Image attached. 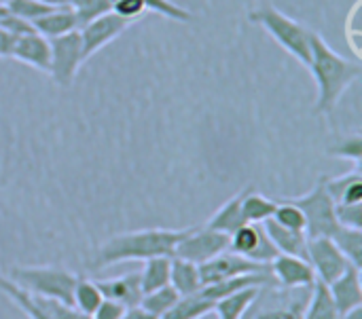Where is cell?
<instances>
[{
  "instance_id": "23",
  "label": "cell",
  "mask_w": 362,
  "mask_h": 319,
  "mask_svg": "<svg viewBox=\"0 0 362 319\" xmlns=\"http://www.w3.org/2000/svg\"><path fill=\"white\" fill-rule=\"evenodd\" d=\"M212 311H214V303L197 292L193 296H180L170 311H165L157 319H202Z\"/></svg>"
},
{
  "instance_id": "35",
  "label": "cell",
  "mask_w": 362,
  "mask_h": 319,
  "mask_svg": "<svg viewBox=\"0 0 362 319\" xmlns=\"http://www.w3.org/2000/svg\"><path fill=\"white\" fill-rule=\"evenodd\" d=\"M0 28H2V30H6L8 34H13L15 38H21V36H25V34L36 32V30H34V25H32L30 21H25V19H21V17H17V15L8 13L6 8H4V13L0 15Z\"/></svg>"
},
{
  "instance_id": "7",
  "label": "cell",
  "mask_w": 362,
  "mask_h": 319,
  "mask_svg": "<svg viewBox=\"0 0 362 319\" xmlns=\"http://www.w3.org/2000/svg\"><path fill=\"white\" fill-rule=\"evenodd\" d=\"M0 292L8 301H13L30 319H91L89 315L76 311L74 307H68L57 301H49V299L30 294V292L17 288L4 275H0Z\"/></svg>"
},
{
  "instance_id": "39",
  "label": "cell",
  "mask_w": 362,
  "mask_h": 319,
  "mask_svg": "<svg viewBox=\"0 0 362 319\" xmlns=\"http://www.w3.org/2000/svg\"><path fill=\"white\" fill-rule=\"evenodd\" d=\"M125 311H127V307H123L121 303L104 299L102 305L98 307V311L91 315V319H121L125 315Z\"/></svg>"
},
{
  "instance_id": "9",
  "label": "cell",
  "mask_w": 362,
  "mask_h": 319,
  "mask_svg": "<svg viewBox=\"0 0 362 319\" xmlns=\"http://www.w3.org/2000/svg\"><path fill=\"white\" fill-rule=\"evenodd\" d=\"M308 263L316 282L325 286L333 284L352 267L331 237H308Z\"/></svg>"
},
{
  "instance_id": "8",
  "label": "cell",
  "mask_w": 362,
  "mask_h": 319,
  "mask_svg": "<svg viewBox=\"0 0 362 319\" xmlns=\"http://www.w3.org/2000/svg\"><path fill=\"white\" fill-rule=\"evenodd\" d=\"M229 250V235L208 227H189L187 235L178 241L172 258H182L193 265H204Z\"/></svg>"
},
{
  "instance_id": "15",
  "label": "cell",
  "mask_w": 362,
  "mask_h": 319,
  "mask_svg": "<svg viewBox=\"0 0 362 319\" xmlns=\"http://www.w3.org/2000/svg\"><path fill=\"white\" fill-rule=\"evenodd\" d=\"M95 284H98L104 299L117 301L127 309L138 307L142 296H144L142 286H140V271H134V273H127L121 277H112V279H102Z\"/></svg>"
},
{
  "instance_id": "12",
  "label": "cell",
  "mask_w": 362,
  "mask_h": 319,
  "mask_svg": "<svg viewBox=\"0 0 362 319\" xmlns=\"http://www.w3.org/2000/svg\"><path fill=\"white\" fill-rule=\"evenodd\" d=\"M132 25V21L119 17L117 13L108 11L100 17H95L93 21H89L87 25H83L78 30L81 34V42H83V55L85 61L95 55L98 51H102L106 44H110L112 40H117L127 28Z\"/></svg>"
},
{
  "instance_id": "41",
  "label": "cell",
  "mask_w": 362,
  "mask_h": 319,
  "mask_svg": "<svg viewBox=\"0 0 362 319\" xmlns=\"http://www.w3.org/2000/svg\"><path fill=\"white\" fill-rule=\"evenodd\" d=\"M121 319H157L155 315H151V313H146L140 305L138 307H132V309H127L125 311V315Z\"/></svg>"
},
{
  "instance_id": "38",
  "label": "cell",
  "mask_w": 362,
  "mask_h": 319,
  "mask_svg": "<svg viewBox=\"0 0 362 319\" xmlns=\"http://www.w3.org/2000/svg\"><path fill=\"white\" fill-rule=\"evenodd\" d=\"M110 11L117 13L119 17L132 21V23H134L136 19H140V17L146 13L142 0H115V2L110 4Z\"/></svg>"
},
{
  "instance_id": "33",
  "label": "cell",
  "mask_w": 362,
  "mask_h": 319,
  "mask_svg": "<svg viewBox=\"0 0 362 319\" xmlns=\"http://www.w3.org/2000/svg\"><path fill=\"white\" fill-rule=\"evenodd\" d=\"M115 0H110L112 4ZM144 8L146 11H153V13H159L168 19H174V21H191L193 19V13L172 0H142Z\"/></svg>"
},
{
  "instance_id": "19",
  "label": "cell",
  "mask_w": 362,
  "mask_h": 319,
  "mask_svg": "<svg viewBox=\"0 0 362 319\" xmlns=\"http://www.w3.org/2000/svg\"><path fill=\"white\" fill-rule=\"evenodd\" d=\"M250 188H252V186H246L244 191H240L238 195H233L229 201H225L204 227H208V229H212V231H218V233H225V235H231V233H235L240 227L248 224L246 218H244V214H242V201H244V197H246V193H248Z\"/></svg>"
},
{
  "instance_id": "24",
  "label": "cell",
  "mask_w": 362,
  "mask_h": 319,
  "mask_svg": "<svg viewBox=\"0 0 362 319\" xmlns=\"http://www.w3.org/2000/svg\"><path fill=\"white\" fill-rule=\"evenodd\" d=\"M170 267L172 258H151L144 260V269L140 271V286L142 292H155L165 286H170Z\"/></svg>"
},
{
  "instance_id": "10",
  "label": "cell",
  "mask_w": 362,
  "mask_h": 319,
  "mask_svg": "<svg viewBox=\"0 0 362 319\" xmlns=\"http://www.w3.org/2000/svg\"><path fill=\"white\" fill-rule=\"evenodd\" d=\"M229 252L240 254L259 265H272L280 254L267 237L263 224H244L229 235Z\"/></svg>"
},
{
  "instance_id": "43",
  "label": "cell",
  "mask_w": 362,
  "mask_h": 319,
  "mask_svg": "<svg viewBox=\"0 0 362 319\" xmlns=\"http://www.w3.org/2000/svg\"><path fill=\"white\" fill-rule=\"evenodd\" d=\"M38 2H42V4H47V6H53V8H57V6H68V0H38Z\"/></svg>"
},
{
  "instance_id": "17",
  "label": "cell",
  "mask_w": 362,
  "mask_h": 319,
  "mask_svg": "<svg viewBox=\"0 0 362 319\" xmlns=\"http://www.w3.org/2000/svg\"><path fill=\"white\" fill-rule=\"evenodd\" d=\"M276 286V279L272 277V273H250V275H240V277H231L212 286L202 288V296H206L208 301L216 303L225 296H231L235 292H242L246 288H272Z\"/></svg>"
},
{
  "instance_id": "37",
  "label": "cell",
  "mask_w": 362,
  "mask_h": 319,
  "mask_svg": "<svg viewBox=\"0 0 362 319\" xmlns=\"http://www.w3.org/2000/svg\"><path fill=\"white\" fill-rule=\"evenodd\" d=\"M335 216H337L339 227H346V229H362V203L335 205Z\"/></svg>"
},
{
  "instance_id": "29",
  "label": "cell",
  "mask_w": 362,
  "mask_h": 319,
  "mask_svg": "<svg viewBox=\"0 0 362 319\" xmlns=\"http://www.w3.org/2000/svg\"><path fill=\"white\" fill-rule=\"evenodd\" d=\"M68 6L74 11L76 23H78V30H81L83 25H87L95 17L108 13L110 11V0H68Z\"/></svg>"
},
{
  "instance_id": "42",
  "label": "cell",
  "mask_w": 362,
  "mask_h": 319,
  "mask_svg": "<svg viewBox=\"0 0 362 319\" xmlns=\"http://www.w3.org/2000/svg\"><path fill=\"white\" fill-rule=\"evenodd\" d=\"M339 319H362V307H356V309H352V311L339 315Z\"/></svg>"
},
{
  "instance_id": "40",
  "label": "cell",
  "mask_w": 362,
  "mask_h": 319,
  "mask_svg": "<svg viewBox=\"0 0 362 319\" xmlns=\"http://www.w3.org/2000/svg\"><path fill=\"white\" fill-rule=\"evenodd\" d=\"M15 42H17V38L0 28V59H13Z\"/></svg>"
},
{
  "instance_id": "30",
  "label": "cell",
  "mask_w": 362,
  "mask_h": 319,
  "mask_svg": "<svg viewBox=\"0 0 362 319\" xmlns=\"http://www.w3.org/2000/svg\"><path fill=\"white\" fill-rule=\"evenodd\" d=\"M327 152L331 157H339V159H346V161H352L356 167H361L362 161V136L361 133H352V136H346L341 140H337L333 146L327 148Z\"/></svg>"
},
{
  "instance_id": "2",
  "label": "cell",
  "mask_w": 362,
  "mask_h": 319,
  "mask_svg": "<svg viewBox=\"0 0 362 319\" xmlns=\"http://www.w3.org/2000/svg\"><path fill=\"white\" fill-rule=\"evenodd\" d=\"M189 229H142L115 235L106 239L91 263L93 269H106L129 260H151V258H172L178 241Z\"/></svg>"
},
{
  "instance_id": "14",
  "label": "cell",
  "mask_w": 362,
  "mask_h": 319,
  "mask_svg": "<svg viewBox=\"0 0 362 319\" xmlns=\"http://www.w3.org/2000/svg\"><path fill=\"white\" fill-rule=\"evenodd\" d=\"M331 301L337 309L339 315L362 307V284H361V269L350 267L341 277H337L333 284L327 286Z\"/></svg>"
},
{
  "instance_id": "34",
  "label": "cell",
  "mask_w": 362,
  "mask_h": 319,
  "mask_svg": "<svg viewBox=\"0 0 362 319\" xmlns=\"http://www.w3.org/2000/svg\"><path fill=\"white\" fill-rule=\"evenodd\" d=\"M361 178H362L361 167H354L352 171H348V174H344V176H337V178H329V176H325V186H327V193L331 195L333 203L337 205V203L344 199L346 191H348L354 182H361Z\"/></svg>"
},
{
  "instance_id": "22",
  "label": "cell",
  "mask_w": 362,
  "mask_h": 319,
  "mask_svg": "<svg viewBox=\"0 0 362 319\" xmlns=\"http://www.w3.org/2000/svg\"><path fill=\"white\" fill-rule=\"evenodd\" d=\"M263 294V288H246L242 292H235L231 296H225L214 303V311L218 319H244L248 309L259 301Z\"/></svg>"
},
{
  "instance_id": "5",
  "label": "cell",
  "mask_w": 362,
  "mask_h": 319,
  "mask_svg": "<svg viewBox=\"0 0 362 319\" xmlns=\"http://www.w3.org/2000/svg\"><path fill=\"white\" fill-rule=\"evenodd\" d=\"M305 216V235L308 237H333L341 227L335 216V203L325 186V176L318 178L316 186L303 197H288Z\"/></svg>"
},
{
  "instance_id": "4",
  "label": "cell",
  "mask_w": 362,
  "mask_h": 319,
  "mask_svg": "<svg viewBox=\"0 0 362 319\" xmlns=\"http://www.w3.org/2000/svg\"><path fill=\"white\" fill-rule=\"evenodd\" d=\"M4 277L30 294L42 296L49 301H57L68 307H72V294H74V286L78 282V275H74L62 267H51V265L13 267L8 271V275H4Z\"/></svg>"
},
{
  "instance_id": "18",
  "label": "cell",
  "mask_w": 362,
  "mask_h": 319,
  "mask_svg": "<svg viewBox=\"0 0 362 319\" xmlns=\"http://www.w3.org/2000/svg\"><path fill=\"white\" fill-rule=\"evenodd\" d=\"M263 229L267 233V237L272 239V243L276 246V250L280 254L286 256H299L308 260V235L303 231H291L280 227L276 220H265Z\"/></svg>"
},
{
  "instance_id": "44",
  "label": "cell",
  "mask_w": 362,
  "mask_h": 319,
  "mask_svg": "<svg viewBox=\"0 0 362 319\" xmlns=\"http://www.w3.org/2000/svg\"><path fill=\"white\" fill-rule=\"evenodd\" d=\"M6 2H8V0H0V8H2V6H6Z\"/></svg>"
},
{
  "instance_id": "20",
  "label": "cell",
  "mask_w": 362,
  "mask_h": 319,
  "mask_svg": "<svg viewBox=\"0 0 362 319\" xmlns=\"http://www.w3.org/2000/svg\"><path fill=\"white\" fill-rule=\"evenodd\" d=\"M32 25L45 38H57V36H64L68 32L78 30L76 15H74V11L70 6H57L51 13L38 17Z\"/></svg>"
},
{
  "instance_id": "32",
  "label": "cell",
  "mask_w": 362,
  "mask_h": 319,
  "mask_svg": "<svg viewBox=\"0 0 362 319\" xmlns=\"http://www.w3.org/2000/svg\"><path fill=\"white\" fill-rule=\"evenodd\" d=\"M4 8L8 13L21 17L25 21H30V23H34L38 17H42V15H47V13L53 11V6H47V4H42L38 0H8Z\"/></svg>"
},
{
  "instance_id": "28",
  "label": "cell",
  "mask_w": 362,
  "mask_h": 319,
  "mask_svg": "<svg viewBox=\"0 0 362 319\" xmlns=\"http://www.w3.org/2000/svg\"><path fill=\"white\" fill-rule=\"evenodd\" d=\"M178 299H180L178 292H176L172 286H165V288H161V290H155V292L144 294L142 301H140V307H142L146 313L159 318V315H163L165 311H170V309L178 303Z\"/></svg>"
},
{
  "instance_id": "1",
  "label": "cell",
  "mask_w": 362,
  "mask_h": 319,
  "mask_svg": "<svg viewBox=\"0 0 362 319\" xmlns=\"http://www.w3.org/2000/svg\"><path fill=\"white\" fill-rule=\"evenodd\" d=\"M310 72L318 87V97L314 104L316 114H331L337 104L341 102L344 93L358 80L362 74V66L358 59H348L339 55L329 42L316 32L310 30Z\"/></svg>"
},
{
  "instance_id": "25",
  "label": "cell",
  "mask_w": 362,
  "mask_h": 319,
  "mask_svg": "<svg viewBox=\"0 0 362 319\" xmlns=\"http://www.w3.org/2000/svg\"><path fill=\"white\" fill-rule=\"evenodd\" d=\"M276 207H278V201H274L261 193H255L252 188L246 193V197L242 201V214L248 224H263L265 220L274 218Z\"/></svg>"
},
{
  "instance_id": "3",
  "label": "cell",
  "mask_w": 362,
  "mask_h": 319,
  "mask_svg": "<svg viewBox=\"0 0 362 319\" xmlns=\"http://www.w3.org/2000/svg\"><path fill=\"white\" fill-rule=\"evenodd\" d=\"M248 21L255 25H261L286 53H291L299 64L305 68L310 66L312 59V49H310V28L303 25L301 21L288 17L280 8L272 4H261L248 13Z\"/></svg>"
},
{
  "instance_id": "13",
  "label": "cell",
  "mask_w": 362,
  "mask_h": 319,
  "mask_svg": "<svg viewBox=\"0 0 362 319\" xmlns=\"http://www.w3.org/2000/svg\"><path fill=\"white\" fill-rule=\"evenodd\" d=\"M269 271L276 279V286L284 290H312L316 284V275L310 263L299 256L278 254L276 260L269 265Z\"/></svg>"
},
{
  "instance_id": "16",
  "label": "cell",
  "mask_w": 362,
  "mask_h": 319,
  "mask_svg": "<svg viewBox=\"0 0 362 319\" xmlns=\"http://www.w3.org/2000/svg\"><path fill=\"white\" fill-rule=\"evenodd\" d=\"M13 59L32 66L45 74H49L51 68V44L49 38L40 36L38 32L25 34L21 38H17L15 42V51H13Z\"/></svg>"
},
{
  "instance_id": "21",
  "label": "cell",
  "mask_w": 362,
  "mask_h": 319,
  "mask_svg": "<svg viewBox=\"0 0 362 319\" xmlns=\"http://www.w3.org/2000/svg\"><path fill=\"white\" fill-rule=\"evenodd\" d=\"M170 286L178 292V296H193V294L202 292L199 267L189 260H182V258H172Z\"/></svg>"
},
{
  "instance_id": "36",
  "label": "cell",
  "mask_w": 362,
  "mask_h": 319,
  "mask_svg": "<svg viewBox=\"0 0 362 319\" xmlns=\"http://www.w3.org/2000/svg\"><path fill=\"white\" fill-rule=\"evenodd\" d=\"M310 296L301 303H291L286 307H280V309H267V311H261L255 319H303V311H305V305H308Z\"/></svg>"
},
{
  "instance_id": "27",
  "label": "cell",
  "mask_w": 362,
  "mask_h": 319,
  "mask_svg": "<svg viewBox=\"0 0 362 319\" xmlns=\"http://www.w3.org/2000/svg\"><path fill=\"white\" fill-rule=\"evenodd\" d=\"M335 246L348 258V263L356 269H362V229H346L341 227L333 237Z\"/></svg>"
},
{
  "instance_id": "6",
  "label": "cell",
  "mask_w": 362,
  "mask_h": 319,
  "mask_svg": "<svg viewBox=\"0 0 362 319\" xmlns=\"http://www.w3.org/2000/svg\"><path fill=\"white\" fill-rule=\"evenodd\" d=\"M49 44H51L49 76L53 78V83L57 87L68 89L74 83L78 68L85 64L81 34H78V30H74V32H68L64 36L49 38Z\"/></svg>"
},
{
  "instance_id": "45",
  "label": "cell",
  "mask_w": 362,
  "mask_h": 319,
  "mask_svg": "<svg viewBox=\"0 0 362 319\" xmlns=\"http://www.w3.org/2000/svg\"><path fill=\"white\" fill-rule=\"evenodd\" d=\"M2 13H4V6H2V8H0V15H2Z\"/></svg>"
},
{
  "instance_id": "11",
  "label": "cell",
  "mask_w": 362,
  "mask_h": 319,
  "mask_svg": "<svg viewBox=\"0 0 362 319\" xmlns=\"http://www.w3.org/2000/svg\"><path fill=\"white\" fill-rule=\"evenodd\" d=\"M250 273H272L267 265H259L252 263L240 254L233 252H223L216 258L199 265V277H202V288L231 279V277H240V275H250Z\"/></svg>"
},
{
  "instance_id": "31",
  "label": "cell",
  "mask_w": 362,
  "mask_h": 319,
  "mask_svg": "<svg viewBox=\"0 0 362 319\" xmlns=\"http://www.w3.org/2000/svg\"><path fill=\"white\" fill-rule=\"evenodd\" d=\"M272 220H276V222H278L280 227H284V229L303 231V233H305V216H303V212H301L297 205H293L288 199H280V201H278V207H276Z\"/></svg>"
},
{
  "instance_id": "26",
  "label": "cell",
  "mask_w": 362,
  "mask_h": 319,
  "mask_svg": "<svg viewBox=\"0 0 362 319\" xmlns=\"http://www.w3.org/2000/svg\"><path fill=\"white\" fill-rule=\"evenodd\" d=\"M102 301H104V296H102L98 284L91 279L78 277V282L74 286V294H72V307L91 318L98 311V307L102 305Z\"/></svg>"
}]
</instances>
